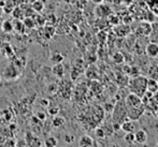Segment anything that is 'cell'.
<instances>
[{"instance_id": "obj_13", "label": "cell", "mask_w": 158, "mask_h": 147, "mask_svg": "<svg viewBox=\"0 0 158 147\" xmlns=\"http://www.w3.org/2000/svg\"><path fill=\"white\" fill-rule=\"evenodd\" d=\"M64 56L58 52H55L54 54H52L51 56V61L53 62L54 64H57V63H61L64 61Z\"/></svg>"}, {"instance_id": "obj_20", "label": "cell", "mask_w": 158, "mask_h": 147, "mask_svg": "<svg viewBox=\"0 0 158 147\" xmlns=\"http://www.w3.org/2000/svg\"><path fill=\"white\" fill-rule=\"evenodd\" d=\"M113 60H114L116 63H122V62H124V58L123 54H121V53H116V54H114V56H113Z\"/></svg>"}, {"instance_id": "obj_6", "label": "cell", "mask_w": 158, "mask_h": 147, "mask_svg": "<svg viewBox=\"0 0 158 147\" xmlns=\"http://www.w3.org/2000/svg\"><path fill=\"white\" fill-rule=\"evenodd\" d=\"M148 142V132L144 129H139L135 132V143L143 145Z\"/></svg>"}, {"instance_id": "obj_11", "label": "cell", "mask_w": 158, "mask_h": 147, "mask_svg": "<svg viewBox=\"0 0 158 147\" xmlns=\"http://www.w3.org/2000/svg\"><path fill=\"white\" fill-rule=\"evenodd\" d=\"M53 73L56 75L57 77H63L64 74V68L61 63H57V64H54L53 67Z\"/></svg>"}, {"instance_id": "obj_1", "label": "cell", "mask_w": 158, "mask_h": 147, "mask_svg": "<svg viewBox=\"0 0 158 147\" xmlns=\"http://www.w3.org/2000/svg\"><path fill=\"white\" fill-rule=\"evenodd\" d=\"M146 83H148V79L142 75H137V76L132 77L128 84V88L130 92H133L135 95L142 96L145 93L146 91Z\"/></svg>"}, {"instance_id": "obj_33", "label": "cell", "mask_w": 158, "mask_h": 147, "mask_svg": "<svg viewBox=\"0 0 158 147\" xmlns=\"http://www.w3.org/2000/svg\"><path fill=\"white\" fill-rule=\"evenodd\" d=\"M123 3L130 4V3H132V0H123Z\"/></svg>"}, {"instance_id": "obj_21", "label": "cell", "mask_w": 158, "mask_h": 147, "mask_svg": "<svg viewBox=\"0 0 158 147\" xmlns=\"http://www.w3.org/2000/svg\"><path fill=\"white\" fill-rule=\"evenodd\" d=\"M150 76H151V79L158 80V67H153V68H151Z\"/></svg>"}, {"instance_id": "obj_17", "label": "cell", "mask_w": 158, "mask_h": 147, "mask_svg": "<svg viewBox=\"0 0 158 147\" xmlns=\"http://www.w3.org/2000/svg\"><path fill=\"white\" fill-rule=\"evenodd\" d=\"M13 27H14V29L16 30L17 32H24V30H25V25H24V23L21 21H15L14 23H13Z\"/></svg>"}, {"instance_id": "obj_30", "label": "cell", "mask_w": 158, "mask_h": 147, "mask_svg": "<svg viewBox=\"0 0 158 147\" xmlns=\"http://www.w3.org/2000/svg\"><path fill=\"white\" fill-rule=\"evenodd\" d=\"M56 89H57V86L55 85V84H51V85L48 86V91H50V92H52L53 90L56 91Z\"/></svg>"}, {"instance_id": "obj_7", "label": "cell", "mask_w": 158, "mask_h": 147, "mask_svg": "<svg viewBox=\"0 0 158 147\" xmlns=\"http://www.w3.org/2000/svg\"><path fill=\"white\" fill-rule=\"evenodd\" d=\"M145 53L150 58H156L158 57V44L151 42L146 45L145 47Z\"/></svg>"}, {"instance_id": "obj_18", "label": "cell", "mask_w": 158, "mask_h": 147, "mask_svg": "<svg viewBox=\"0 0 158 147\" xmlns=\"http://www.w3.org/2000/svg\"><path fill=\"white\" fill-rule=\"evenodd\" d=\"M64 119L63 117L56 116L53 119V127H55V128H59V127L64 126Z\"/></svg>"}, {"instance_id": "obj_35", "label": "cell", "mask_w": 158, "mask_h": 147, "mask_svg": "<svg viewBox=\"0 0 158 147\" xmlns=\"http://www.w3.org/2000/svg\"><path fill=\"white\" fill-rule=\"evenodd\" d=\"M4 4H6V1H0V6H1V8H3Z\"/></svg>"}, {"instance_id": "obj_15", "label": "cell", "mask_w": 158, "mask_h": 147, "mask_svg": "<svg viewBox=\"0 0 158 147\" xmlns=\"http://www.w3.org/2000/svg\"><path fill=\"white\" fill-rule=\"evenodd\" d=\"M57 144H58V141H57V139L54 137H48V139L44 141V145L48 147H55V146H57Z\"/></svg>"}, {"instance_id": "obj_25", "label": "cell", "mask_w": 158, "mask_h": 147, "mask_svg": "<svg viewBox=\"0 0 158 147\" xmlns=\"http://www.w3.org/2000/svg\"><path fill=\"white\" fill-rule=\"evenodd\" d=\"M114 106H115V104L114 103H106V106H104V108H106V112H110V113H112L113 112V110H114Z\"/></svg>"}, {"instance_id": "obj_26", "label": "cell", "mask_w": 158, "mask_h": 147, "mask_svg": "<svg viewBox=\"0 0 158 147\" xmlns=\"http://www.w3.org/2000/svg\"><path fill=\"white\" fill-rule=\"evenodd\" d=\"M64 141H66V143H72L73 141H74V137L73 135H70V134H66V137H64Z\"/></svg>"}, {"instance_id": "obj_29", "label": "cell", "mask_w": 158, "mask_h": 147, "mask_svg": "<svg viewBox=\"0 0 158 147\" xmlns=\"http://www.w3.org/2000/svg\"><path fill=\"white\" fill-rule=\"evenodd\" d=\"M37 117L40 119V121H42V120H45L46 115H45V113H44V112H38Z\"/></svg>"}, {"instance_id": "obj_19", "label": "cell", "mask_w": 158, "mask_h": 147, "mask_svg": "<svg viewBox=\"0 0 158 147\" xmlns=\"http://www.w3.org/2000/svg\"><path fill=\"white\" fill-rule=\"evenodd\" d=\"M95 134H96V137H98V139H104L106 137V131H104V129L103 128H97L95 130Z\"/></svg>"}, {"instance_id": "obj_12", "label": "cell", "mask_w": 158, "mask_h": 147, "mask_svg": "<svg viewBox=\"0 0 158 147\" xmlns=\"http://www.w3.org/2000/svg\"><path fill=\"white\" fill-rule=\"evenodd\" d=\"M1 29L3 32H6V33H10L14 30V27H13V23L9 19H6V21L2 23L1 25Z\"/></svg>"}, {"instance_id": "obj_37", "label": "cell", "mask_w": 158, "mask_h": 147, "mask_svg": "<svg viewBox=\"0 0 158 147\" xmlns=\"http://www.w3.org/2000/svg\"><path fill=\"white\" fill-rule=\"evenodd\" d=\"M137 1H140V2H143V1H148V0H137Z\"/></svg>"}, {"instance_id": "obj_5", "label": "cell", "mask_w": 158, "mask_h": 147, "mask_svg": "<svg viewBox=\"0 0 158 147\" xmlns=\"http://www.w3.org/2000/svg\"><path fill=\"white\" fill-rule=\"evenodd\" d=\"M3 76L6 77V80H13L16 79L19 76V68L15 67L14 64H9L3 71Z\"/></svg>"}, {"instance_id": "obj_14", "label": "cell", "mask_w": 158, "mask_h": 147, "mask_svg": "<svg viewBox=\"0 0 158 147\" xmlns=\"http://www.w3.org/2000/svg\"><path fill=\"white\" fill-rule=\"evenodd\" d=\"M124 141H125L128 145L135 144V132H126L125 137H124Z\"/></svg>"}, {"instance_id": "obj_39", "label": "cell", "mask_w": 158, "mask_h": 147, "mask_svg": "<svg viewBox=\"0 0 158 147\" xmlns=\"http://www.w3.org/2000/svg\"><path fill=\"white\" fill-rule=\"evenodd\" d=\"M157 145H158V140H157Z\"/></svg>"}, {"instance_id": "obj_16", "label": "cell", "mask_w": 158, "mask_h": 147, "mask_svg": "<svg viewBox=\"0 0 158 147\" xmlns=\"http://www.w3.org/2000/svg\"><path fill=\"white\" fill-rule=\"evenodd\" d=\"M32 9H33V11L40 13V12H42V10L44 9V6L41 1H39V0H35V1L32 2Z\"/></svg>"}, {"instance_id": "obj_38", "label": "cell", "mask_w": 158, "mask_h": 147, "mask_svg": "<svg viewBox=\"0 0 158 147\" xmlns=\"http://www.w3.org/2000/svg\"><path fill=\"white\" fill-rule=\"evenodd\" d=\"M0 84H1V77H0Z\"/></svg>"}, {"instance_id": "obj_24", "label": "cell", "mask_w": 158, "mask_h": 147, "mask_svg": "<svg viewBox=\"0 0 158 147\" xmlns=\"http://www.w3.org/2000/svg\"><path fill=\"white\" fill-rule=\"evenodd\" d=\"M58 113H59V108H57V106H55V108H51L50 110H48V114L50 115H54V116H56Z\"/></svg>"}, {"instance_id": "obj_2", "label": "cell", "mask_w": 158, "mask_h": 147, "mask_svg": "<svg viewBox=\"0 0 158 147\" xmlns=\"http://www.w3.org/2000/svg\"><path fill=\"white\" fill-rule=\"evenodd\" d=\"M112 116H113V121H117L119 124L124 121L127 118V106L125 101H121L118 100L117 104H115L114 110L112 112Z\"/></svg>"}, {"instance_id": "obj_28", "label": "cell", "mask_w": 158, "mask_h": 147, "mask_svg": "<svg viewBox=\"0 0 158 147\" xmlns=\"http://www.w3.org/2000/svg\"><path fill=\"white\" fill-rule=\"evenodd\" d=\"M40 104H41V106L48 108V106L50 105V101H48V99H41L40 100Z\"/></svg>"}, {"instance_id": "obj_8", "label": "cell", "mask_w": 158, "mask_h": 147, "mask_svg": "<svg viewBox=\"0 0 158 147\" xmlns=\"http://www.w3.org/2000/svg\"><path fill=\"white\" fill-rule=\"evenodd\" d=\"M121 130H123L125 133L126 132H135V121L126 118V119L121 124Z\"/></svg>"}, {"instance_id": "obj_22", "label": "cell", "mask_w": 158, "mask_h": 147, "mask_svg": "<svg viewBox=\"0 0 158 147\" xmlns=\"http://www.w3.org/2000/svg\"><path fill=\"white\" fill-rule=\"evenodd\" d=\"M24 25H25V27L33 28V26H35V21H33L32 18H30V17H27V18L24 21Z\"/></svg>"}, {"instance_id": "obj_36", "label": "cell", "mask_w": 158, "mask_h": 147, "mask_svg": "<svg viewBox=\"0 0 158 147\" xmlns=\"http://www.w3.org/2000/svg\"><path fill=\"white\" fill-rule=\"evenodd\" d=\"M2 13H3V8H1V6H0V15H1Z\"/></svg>"}, {"instance_id": "obj_4", "label": "cell", "mask_w": 158, "mask_h": 147, "mask_svg": "<svg viewBox=\"0 0 158 147\" xmlns=\"http://www.w3.org/2000/svg\"><path fill=\"white\" fill-rule=\"evenodd\" d=\"M144 114V106H138V108H127V118L133 121L139 120Z\"/></svg>"}, {"instance_id": "obj_31", "label": "cell", "mask_w": 158, "mask_h": 147, "mask_svg": "<svg viewBox=\"0 0 158 147\" xmlns=\"http://www.w3.org/2000/svg\"><path fill=\"white\" fill-rule=\"evenodd\" d=\"M16 145L17 146H27V143H26L25 140H22L19 142H16Z\"/></svg>"}, {"instance_id": "obj_32", "label": "cell", "mask_w": 158, "mask_h": 147, "mask_svg": "<svg viewBox=\"0 0 158 147\" xmlns=\"http://www.w3.org/2000/svg\"><path fill=\"white\" fill-rule=\"evenodd\" d=\"M113 3L117 4V6H119V4L123 3V0H113Z\"/></svg>"}, {"instance_id": "obj_34", "label": "cell", "mask_w": 158, "mask_h": 147, "mask_svg": "<svg viewBox=\"0 0 158 147\" xmlns=\"http://www.w3.org/2000/svg\"><path fill=\"white\" fill-rule=\"evenodd\" d=\"M93 2H95V3H97V4H99V3H101V2H102V0H93Z\"/></svg>"}, {"instance_id": "obj_23", "label": "cell", "mask_w": 158, "mask_h": 147, "mask_svg": "<svg viewBox=\"0 0 158 147\" xmlns=\"http://www.w3.org/2000/svg\"><path fill=\"white\" fill-rule=\"evenodd\" d=\"M1 115H2V117H3L6 120H10L11 118H12V115H11V113H10V111H9V110L2 111Z\"/></svg>"}, {"instance_id": "obj_9", "label": "cell", "mask_w": 158, "mask_h": 147, "mask_svg": "<svg viewBox=\"0 0 158 147\" xmlns=\"http://www.w3.org/2000/svg\"><path fill=\"white\" fill-rule=\"evenodd\" d=\"M79 145L83 147H90L95 145V141L89 135H82L79 140Z\"/></svg>"}, {"instance_id": "obj_3", "label": "cell", "mask_w": 158, "mask_h": 147, "mask_svg": "<svg viewBox=\"0 0 158 147\" xmlns=\"http://www.w3.org/2000/svg\"><path fill=\"white\" fill-rule=\"evenodd\" d=\"M124 101H125L127 108H138V106L143 105L141 97L133 92H130L129 95H127V97L125 98Z\"/></svg>"}, {"instance_id": "obj_27", "label": "cell", "mask_w": 158, "mask_h": 147, "mask_svg": "<svg viewBox=\"0 0 158 147\" xmlns=\"http://www.w3.org/2000/svg\"><path fill=\"white\" fill-rule=\"evenodd\" d=\"M4 146H16V142L14 141V140H6V142H4V144H3Z\"/></svg>"}, {"instance_id": "obj_10", "label": "cell", "mask_w": 158, "mask_h": 147, "mask_svg": "<svg viewBox=\"0 0 158 147\" xmlns=\"http://www.w3.org/2000/svg\"><path fill=\"white\" fill-rule=\"evenodd\" d=\"M146 90L150 91L152 93H156L158 91V81L155 79H148V83H146Z\"/></svg>"}]
</instances>
